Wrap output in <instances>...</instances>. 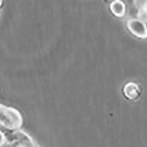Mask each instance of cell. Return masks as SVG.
Listing matches in <instances>:
<instances>
[{"instance_id": "obj_1", "label": "cell", "mask_w": 147, "mask_h": 147, "mask_svg": "<svg viewBox=\"0 0 147 147\" xmlns=\"http://www.w3.org/2000/svg\"><path fill=\"white\" fill-rule=\"evenodd\" d=\"M24 118L15 108L0 104V130L8 133L21 129Z\"/></svg>"}, {"instance_id": "obj_2", "label": "cell", "mask_w": 147, "mask_h": 147, "mask_svg": "<svg viewBox=\"0 0 147 147\" xmlns=\"http://www.w3.org/2000/svg\"><path fill=\"white\" fill-rule=\"evenodd\" d=\"M9 147H42L31 136L22 129L5 133Z\"/></svg>"}, {"instance_id": "obj_3", "label": "cell", "mask_w": 147, "mask_h": 147, "mask_svg": "<svg viewBox=\"0 0 147 147\" xmlns=\"http://www.w3.org/2000/svg\"><path fill=\"white\" fill-rule=\"evenodd\" d=\"M7 145V138L5 132L0 130V147H4Z\"/></svg>"}, {"instance_id": "obj_4", "label": "cell", "mask_w": 147, "mask_h": 147, "mask_svg": "<svg viewBox=\"0 0 147 147\" xmlns=\"http://www.w3.org/2000/svg\"><path fill=\"white\" fill-rule=\"evenodd\" d=\"M3 5V3L2 1H0V13H1V8Z\"/></svg>"}]
</instances>
